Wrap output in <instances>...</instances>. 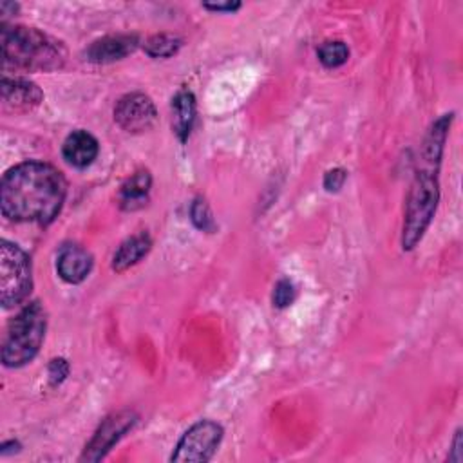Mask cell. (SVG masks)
I'll list each match as a JSON object with an SVG mask.
<instances>
[{"instance_id":"1","label":"cell","mask_w":463,"mask_h":463,"mask_svg":"<svg viewBox=\"0 0 463 463\" xmlns=\"http://www.w3.org/2000/svg\"><path fill=\"white\" fill-rule=\"evenodd\" d=\"M65 194V179L52 165L20 163L2 179V213L16 222L47 224L60 213Z\"/></svg>"},{"instance_id":"2","label":"cell","mask_w":463,"mask_h":463,"mask_svg":"<svg viewBox=\"0 0 463 463\" xmlns=\"http://www.w3.org/2000/svg\"><path fill=\"white\" fill-rule=\"evenodd\" d=\"M65 47L52 36L24 25L2 29V58L5 67L24 71H56L65 63Z\"/></svg>"},{"instance_id":"3","label":"cell","mask_w":463,"mask_h":463,"mask_svg":"<svg viewBox=\"0 0 463 463\" xmlns=\"http://www.w3.org/2000/svg\"><path fill=\"white\" fill-rule=\"evenodd\" d=\"M45 311L40 302H31L25 306L9 324L4 344H2V362L7 367H20L31 362L45 336Z\"/></svg>"},{"instance_id":"4","label":"cell","mask_w":463,"mask_h":463,"mask_svg":"<svg viewBox=\"0 0 463 463\" xmlns=\"http://www.w3.org/2000/svg\"><path fill=\"white\" fill-rule=\"evenodd\" d=\"M439 199L438 181L432 172H418L405 204V219L402 232L403 250H412L430 224Z\"/></svg>"},{"instance_id":"5","label":"cell","mask_w":463,"mask_h":463,"mask_svg":"<svg viewBox=\"0 0 463 463\" xmlns=\"http://www.w3.org/2000/svg\"><path fill=\"white\" fill-rule=\"evenodd\" d=\"M31 291V260L16 244H0V298L4 307L20 304Z\"/></svg>"},{"instance_id":"6","label":"cell","mask_w":463,"mask_h":463,"mask_svg":"<svg viewBox=\"0 0 463 463\" xmlns=\"http://www.w3.org/2000/svg\"><path fill=\"white\" fill-rule=\"evenodd\" d=\"M221 438L222 427L219 423L210 420L197 421L183 434L170 459L177 463H204L215 454Z\"/></svg>"},{"instance_id":"7","label":"cell","mask_w":463,"mask_h":463,"mask_svg":"<svg viewBox=\"0 0 463 463\" xmlns=\"http://www.w3.org/2000/svg\"><path fill=\"white\" fill-rule=\"evenodd\" d=\"M116 123L127 132H145L154 127L157 119L152 99L143 92L125 94L114 107Z\"/></svg>"},{"instance_id":"8","label":"cell","mask_w":463,"mask_h":463,"mask_svg":"<svg viewBox=\"0 0 463 463\" xmlns=\"http://www.w3.org/2000/svg\"><path fill=\"white\" fill-rule=\"evenodd\" d=\"M136 420H137V416L132 411H119V412L109 416L99 425V429L96 430V434L89 441V445L85 447L81 459H87V461L101 459L110 450V447L114 443H118L125 436V432H128L134 427Z\"/></svg>"},{"instance_id":"9","label":"cell","mask_w":463,"mask_h":463,"mask_svg":"<svg viewBox=\"0 0 463 463\" xmlns=\"http://www.w3.org/2000/svg\"><path fill=\"white\" fill-rule=\"evenodd\" d=\"M137 47V36L134 34H112L99 38L89 45L85 56L94 63H110L134 52Z\"/></svg>"},{"instance_id":"10","label":"cell","mask_w":463,"mask_h":463,"mask_svg":"<svg viewBox=\"0 0 463 463\" xmlns=\"http://www.w3.org/2000/svg\"><path fill=\"white\" fill-rule=\"evenodd\" d=\"M56 269L65 282L80 284L92 269V255L78 244H67L58 255Z\"/></svg>"},{"instance_id":"11","label":"cell","mask_w":463,"mask_h":463,"mask_svg":"<svg viewBox=\"0 0 463 463\" xmlns=\"http://www.w3.org/2000/svg\"><path fill=\"white\" fill-rule=\"evenodd\" d=\"M43 99L40 87L24 78H4L2 80V101L13 110H29Z\"/></svg>"},{"instance_id":"12","label":"cell","mask_w":463,"mask_h":463,"mask_svg":"<svg viewBox=\"0 0 463 463\" xmlns=\"http://www.w3.org/2000/svg\"><path fill=\"white\" fill-rule=\"evenodd\" d=\"M98 150L99 146L96 137L87 130L71 132L63 141V148H61L65 161L76 168L89 166L96 159Z\"/></svg>"},{"instance_id":"13","label":"cell","mask_w":463,"mask_h":463,"mask_svg":"<svg viewBox=\"0 0 463 463\" xmlns=\"http://www.w3.org/2000/svg\"><path fill=\"white\" fill-rule=\"evenodd\" d=\"M152 177L146 170H139L132 174L119 190V206L127 212L139 210L146 204L148 201V192H150Z\"/></svg>"},{"instance_id":"14","label":"cell","mask_w":463,"mask_h":463,"mask_svg":"<svg viewBox=\"0 0 463 463\" xmlns=\"http://www.w3.org/2000/svg\"><path fill=\"white\" fill-rule=\"evenodd\" d=\"M150 246H152V241H150L148 233H137V235L128 237L116 250V253L112 257V269L125 271L130 266L137 264L150 251Z\"/></svg>"},{"instance_id":"15","label":"cell","mask_w":463,"mask_h":463,"mask_svg":"<svg viewBox=\"0 0 463 463\" xmlns=\"http://www.w3.org/2000/svg\"><path fill=\"white\" fill-rule=\"evenodd\" d=\"M195 119V98L190 90H179L172 99V128L184 141Z\"/></svg>"},{"instance_id":"16","label":"cell","mask_w":463,"mask_h":463,"mask_svg":"<svg viewBox=\"0 0 463 463\" xmlns=\"http://www.w3.org/2000/svg\"><path fill=\"white\" fill-rule=\"evenodd\" d=\"M450 119H452V114H445L438 121H434V125L430 127V130L423 141L421 156L430 165L439 163V159H441V152H443V145H445L447 132L450 127Z\"/></svg>"},{"instance_id":"17","label":"cell","mask_w":463,"mask_h":463,"mask_svg":"<svg viewBox=\"0 0 463 463\" xmlns=\"http://www.w3.org/2000/svg\"><path fill=\"white\" fill-rule=\"evenodd\" d=\"M181 47V38L172 34H156L145 42V51L152 58H170Z\"/></svg>"},{"instance_id":"18","label":"cell","mask_w":463,"mask_h":463,"mask_svg":"<svg viewBox=\"0 0 463 463\" xmlns=\"http://www.w3.org/2000/svg\"><path fill=\"white\" fill-rule=\"evenodd\" d=\"M347 58H349V49L344 42H338V40L324 42L318 47V60L329 69L344 65L347 61Z\"/></svg>"},{"instance_id":"19","label":"cell","mask_w":463,"mask_h":463,"mask_svg":"<svg viewBox=\"0 0 463 463\" xmlns=\"http://www.w3.org/2000/svg\"><path fill=\"white\" fill-rule=\"evenodd\" d=\"M190 217H192V222L195 224V228L203 230V232H212L215 228V222H213V217H212V212H210V206L204 199L197 197L194 203H192V208H190Z\"/></svg>"},{"instance_id":"20","label":"cell","mask_w":463,"mask_h":463,"mask_svg":"<svg viewBox=\"0 0 463 463\" xmlns=\"http://www.w3.org/2000/svg\"><path fill=\"white\" fill-rule=\"evenodd\" d=\"M295 286L288 279H280L273 288V306L286 307L295 300Z\"/></svg>"},{"instance_id":"21","label":"cell","mask_w":463,"mask_h":463,"mask_svg":"<svg viewBox=\"0 0 463 463\" xmlns=\"http://www.w3.org/2000/svg\"><path fill=\"white\" fill-rule=\"evenodd\" d=\"M69 374V364L63 358H52L49 364V382L51 385H58Z\"/></svg>"},{"instance_id":"22","label":"cell","mask_w":463,"mask_h":463,"mask_svg":"<svg viewBox=\"0 0 463 463\" xmlns=\"http://www.w3.org/2000/svg\"><path fill=\"white\" fill-rule=\"evenodd\" d=\"M345 179H347V172L344 168H333L324 175V188L327 192H338L344 186Z\"/></svg>"},{"instance_id":"23","label":"cell","mask_w":463,"mask_h":463,"mask_svg":"<svg viewBox=\"0 0 463 463\" xmlns=\"http://www.w3.org/2000/svg\"><path fill=\"white\" fill-rule=\"evenodd\" d=\"M203 7H206L210 11H217V13H222V11L233 13V11H237L241 7V4L239 2H222V4L217 2V4H203Z\"/></svg>"},{"instance_id":"24","label":"cell","mask_w":463,"mask_h":463,"mask_svg":"<svg viewBox=\"0 0 463 463\" xmlns=\"http://www.w3.org/2000/svg\"><path fill=\"white\" fill-rule=\"evenodd\" d=\"M20 450V443L14 441V439H9V441H4L2 447H0V454L2 456H7L11 452H18Z\"/></svg>"}]
</instances>
